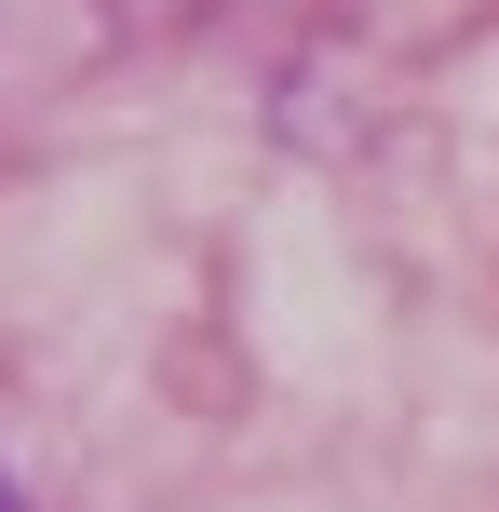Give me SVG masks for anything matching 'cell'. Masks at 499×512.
Wrapping results in <instances>:
<instances>
[{"instance_id": "6da1fadb", "label": "cell", "mask_w": 499, "mask_h": 512, "mask_svg": "<svg viewBox=\"0 0 499 512\" xmlns=\"http://www.w3.org/2000/svg\"><path fill=\"white\" fill-rule=\"evenodd\" d=\"M0 512H27V499H14V486H0Z\"/></svg>"}]
</instances>
